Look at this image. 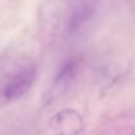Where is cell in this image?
<instances>
[{
	"instance_id": "cell-1",
	"label": "cell",
	"mask_w": 135,
	"mask_h": 135,
	"mask_svg": "<svg viewBox=\"0 0 135 135\" xmlns=\"http://www.w3.org/2000/svg\"><path fill=\"white\" fill-rule=\"evenodd\" d=\"M36 66L32 64L21 65L16 70H13L11 74L7 76L3 88H2V95L6 101H16L21 97H24L29 89L32 88L35 80H36Z\"/></svg>"
},
{
	"instance_id": "cell-2",
	"label": "cell",
	"mask_w": 135,
	"mask_h": 135,
	"mask_svg": "<svg viewBox=\"0 0 135 135\" xmlns=\"http://www.w3.org/2000/svg\"><path fill=\"white\" fill-rule=\"evenodd\" d=\"M101 0H73L65 16L64 28L69 36L80 33L97 15Z\"/></svg>"
},
{
	"instance_id": "cell-4",
	"label": "cell",
	"mask_w": 135,
	"mask_h": 135,
	"mask_svg": "<svg viewBox=\"0 0 135 135\" xmlns=\"http://www.w3.org/2000/svg\"><path fill=\"white\" fill-rule=\"evenodd\" d=\"M80 70V61L77 58H70L64 62V65H61L60 70L57 72L54 80H53V85H52V90H50V97L52 99L60 94H62L66 89H69L70 85L73 84V81L77 78Z\"/></svg>"
},
{
	"instance_id": "cell-3",
	"label": "cell",
	"mask_w": 135,
	"mask_h": 135,
	"mask_svg": "<svg viewBox=\"0 0 135 135\" xmlns=\"http://www.w3.org/2000/svg\"><path fill=\"white\" fill-rule=\"evenodd\" d=\"M50 128L56 135H78L84 128V120L78 111L66 109L50 119Z\"/></svg>"
}]
</instances>
